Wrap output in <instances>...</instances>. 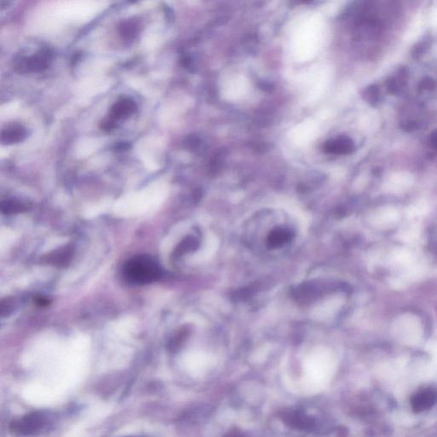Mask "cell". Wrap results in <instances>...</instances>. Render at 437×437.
<instances>
[{
    "label": "cell",
    "instance_id": "1",
    "mask_svg": "<svg viewBox=\"0 0 437 437\" xmlns=\"http://www.w3.org/2000/svg\"><path fill=\"white\" fill-rule=\"evenodd\" d=\"M123 276L130 283L144 286L158 280L162 276V269L151 256L138 255L125 264Z\"/></svg>",
    "mask_w": 437,
    "mask_h": 437
},
{
    "label": "cell",
    "instance_id": "2",
    "mask_svg": "<svg viewBox=\"0 0 437 437\" xmlns=\"http://www.w3.org/2000/svg\"><path fill=\"white\" fill-rule=\"evenodd\" d=\"M328 292V286L319 281H309L294 289L292 298L300 303H310Z\"/></svg>",
    "mask_w": 437,
    "mask_h": 437
},
{
    "label": "cell",
    "instance_id": "3",
    "mask_svg": "<svg viewBox=\"0 0 437 437\" xmlns=\"http://www.w3.org/2000/svg\"><path fill=\"white\" fill-rule=\"evenodd\" d=\"M282 419L289 426L301 430H311L315 426V422L311 417L307 416L299 411H285Z\"/></svg>",
    "mask_w": 437,
    "mask_h": 437
},
{
    "label": "cell",
    "instance_id": "4",
    "mask_svg": "<svg viewBox=\"0 0 437 437\" xmlns=\"http://www.w3.org/2000/svg\"><path fill=\"white\" fill-rule=\"evenodd\" d=\"M136 111V104L129 98H122L116 102L108 113V118L116 123V121L126 119Z\"/></svg>",
    "mask_w": 437,
    "mask_h": 437
},
{
    "label": "cell",
    "instance_id": "5",
    "mask_svg": "<svg viewBox=\"0 0 437 437\" xmlns=\"http://www.w3.org/2000/svg\"><path fill=\"white\" fill-rule=\"evenodd\" d=\"M27 135L26 129L17 124H12L3 129L1 134V142L5 145L16 144L25 139Z\"/></svg>",
    "mask_w": 437,
    "mask_h": 437
},
{
    "label": "cell",
    "instance_id": "6",
    "mask_svg": "<svg viewBox=\"0 0 437 437\" xmlns=\"http://www.w3.org/2000/svg\"><path fill=\"white\" fill-rule=\"evenodd\" d=\"M73 248L70 245L55 250L47 256V261L52 265L63 267L69 264L72 259Z\"/></svg>",
    "mask_w": 437,
    "mask_h": 437
},
{
    "label": "cell",
    "instance_id": "7",
    "mask_svg": "<svg viewBox=\"0 0 437 437\" xmlns=\"http://www.w3.org/2000/svg\"><path fill=\"white\" fill-rule=\"evenodd\" d=\"M293 232L287 229H277L273 231L268 237V246L270 248L281 247L293 238Z\"/></svg>",
    "mask_w": 437,
    "mask_h": 437
},
{
    "label": "cell",
    "instance_id": "8",
    "mask_svg": "<svg viewBox=\"0 0 437 437\" xmlns=\"http://www.w3.org/2000/svg\"><path fill=\"white\" fill-rule=\"evenodd\" d=\"M435 401V395L432 391H427L419 394L412 399V406L416 411H423L424 409L429 408Z\"/></svg>",
    "mask_w": 437,
    "mask_h": 437
},
{
    "label": "cell",
    "instance_id": "9",
    "mask_svg": "<svg viewBox=\"0 0 437 437\" xmlns=\"http://www.w3.org/2000/svg\"><path fill=\"white\" fill-rule=\"evenodd\" d=\"M0 208L4 214H16L28 210L29 206L20 201L6 200L1 203Z\"/></svg>",
    "mask_w": 437,
    "mask_h": 437
},
{
    "label": "cell",
    "instance_id": "10",
    "mask_svg": "<svg viewBox=\"0 0 437 437\" xmlns=\"http://www.w3.org/2000/svg\"><path fill=\"white\" fill-rule=\"evenodd\" d=\"M198 241L196 238L194 237H185V239L183 240L182 242L180 243L177 249L175 250V255L180 256V255H185L186 253L194 251L196 250L198 247Z\"/></svg>",
    "mask_w": 437,
    "mask_h": 437
},
{
    "label": "cell",
    "instance_id": "11",
    "mask_svg": "<svg viewBox=\"0 0 437 437\" xmlns=\"http://www.w3.org/2000/svg\"><path fill=\"white\" fill-rule=\"evenodd\" d=\"M260 288V283H255L254 286H248L245 288L240 289L232 295V299L234 301H242L250 298V296L255 295L258 290Z\"/></svg>",
    "mask_w": 437,
    "mask_h": 437
},
{
    "label": "cell",
    "instance_id": "12",
    "mask_svg": "<svg viewBox=\"0 0 437 437\" xmlns=\"http://www.w3.org/2000/svg\"><path fill=\"white\" fill-rule=\"evenodd\" d=\"M40 424V420H39L36 416L28 417L27 419H24L21 422V424H18V430L20 431H26L29 433L31 430L38 429Z\"/></svg>",
    "mask_w": 437,
    "mask_h": 437
},
{
    "label": "cell",
    "instance_id": "13",
    "mask_svg": "<svg viewBox=\"0 0 437 437\" xmlns=\"http://www.w3.org/2000/svg\"><path fill=\"white\" fill-rule=\"evenodd\" d=\"M425 46H426V43H425V42H424V43H422L421 48H424V47H425ZM424 49H425V48H424ZM423 52H424V50L422 49L421 51H420V50H419V48H417L416 54L417 53H418V54H421V53H423Z\"/></svg>",
    "mask_w": 437,
    "mask_h": 437
}]
</instances>
